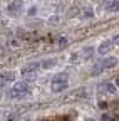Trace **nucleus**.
<instances>
[{"instance_id": "f257e3e1", "label": "nucleus", "mask_w": 119, "mask_h": 121, "mask_svg": "<svg viewBox=\"0 0 119 121\" xmlns=\"http://www.w3.org/2000/svg\"><path fill=\"white\" fill-rule=\"evenodd\" d=\"M39 67H40V64H39V62H29V64H25V66L22 67V71H20V72H22L24 76H29V74L35 72Z\"/></svg>"}, {"instance_id": "f03ea898", "label": "nucleus", "mask_w": 119, "mask_h": 121, "mask_svg": "<svg viewBox=\"0 0 119 121\" xmlns=\"http://www.w3.org/2000/svg\"><path fill=\"white\" fill-rule=\"evenodd\" d=\"M101 66L104 69H112L117 66V57H106V59H102L101 60Z\"/></svg>"}, {"instance_id": "7ed1b4c3", "label": "nucleus", "mask_w": 119, "mask_h": 121, "mask_svg": "<svg viewBox=\"0 0 119 121\" xmlns=\"http://www.w3.org/2000/svg\"><path fill=\"white\" fill-rule=\"evenodd\" d=\"M112 40H106V42H102L101 45H99V47H97V54L99 56H104V54H107L111 49H112Z\"/></svg>"}, {"instance_id": "20e7f679", "label": "nucleus", "mask_w": 119, "mask_h": 121, "mask_svg": "<svg viewBox=\"0 0 119 121\" xmlns=\"http://www.w3.org/2000/svg\"><path fill=\"white\" fill-rule=\"evenodd\" d=\"M50 87H52V91H54V93H62V91H66V89L69 87V82H67V81H66V82H59V81H52Z\"/></svg>"}, {"instance_id": "39448f33", "label": "nucleus", "mask_w": 119, "mask_h": 121, "mask_svg": "<svg viewBox=\"0 0 119 121\" xmlns=\"http://www.w3.org/2000/svg\"><path fill=\"white\" fill-rule=\"evenodd\" d=\"M20 9H22V0H13V2L7 7V12L13 15V13H17Z\"/></svg>"}, {"instance_id": "423d86ee", "label": "nucleus", "mask_w": 119, "mask_h": 121, "mask_svg": "<svg viewBox=\"0 0 119 121\" xmlns=\"http://www.w3.org/2000/svg\"><path fill=\"white\" fill-rule=\"evenodd\" d=\"M104 7L111 12H119V0H104Z\"/></svg>"}, {"instance_id": "0eeeda50", "label": "nucleus", "mask_w": 119, "mask_h": 121, "mask_svg": "<svg viewBox=\"0 0 119 121\" xmlns=\"http://www.w3.org/2000/svg\"><path fill=\"white\" fill-rule=\"evenodd\" d=\"M99 91H101V93H109V94H112L114 91H116V84H112V82H102L101 87H99Z\"/></svg>"}, {"instance_id": "6e6552de", "label": "nucleus", "mask_w": 119, "mask_h": 121, "mask_svg": "<svg viewBox=\"0 0 119 121\" xmlns=\"http://www.w3.org/2000/svg\"><path fill=\"white\" fill-rule=\"evenodd\" d=\"M55 44H57V47H59V49H66L67 45H69V39H67L66 35H59Z\"/></svg>"}, {"instance_id": "1a4fd4ad", "label": "nucleus", "mask_w": 119, "mask_h": 121, "mask_svg": "<svg viewBox=\"0 0 119 121\" xmlns=\"http://www.w3.org/2000/svg\"><path fill=\"white\" fill-rule=\"evenodd\" d=\"M8 96L12 98V99H22V98H25L27 96V93H22V91H17L15 87H13L10 93H8Z\"/></svg>"}, {"instance_id": "9d476101", "label": "nucleus", "mask_w": 119, "mask_h": 121, "mask_svg": "<svg viewBox=\"0 0 119 121\" xmlns=\"http://www.w3.org/2000/svg\"><path fill=\"white\" fill-rule=\"evenodd\" d=\"M15 89L29 94V93H30V84H29V82H17V84H15Z\"/></svg>"}, {"instance_id": "9b49d317", "label": "nucleus", "mask_w": 119, "mask_h": 121, "mask_svg": "<svg viewBox=\"0 0 119 121\" xmlns=\"http://www.w3.org/2000/svg\"><path fill=\"white\" fill-rule=\"evenodd\" d=\"M52 81L66 82V81H69V74H67V72H59V74H55V76H54V79H52Z\"/></svg>"}, {"instance_id": "f8f14e48", "label": "nucleus", "mask_w": 119, "mask_h": 121, "mask_svg": "<svg viewBox=\"0 0 119 121\" xmlns=\"http://www.w3.org/2000/svg\"><path fill=\"white\" fill-rule=\"evenodd\" d=\"M0 76H2V81H15V74L10 71H4Z\"/></svg>"}, {"instance_id": "ddd939ff", "label": "nucleus", "mask_w": 119, "mask_h": 121, "mask_svg": "<svg viewBox=\"0 0 119 121\" xmlns=\"http://www.w3.org/2000/svg\"><path fill=\"white\" fill-rule=\"evenodd\" d=\"M86 96H87V91H86V89H76V91L70 94L69 99H72V98H86Z\"/></svg>"}, {"instance_id": "4468645a", "label": "nucleus", "mask_w": 119, "mask_h": 121, "mask_svg": "<svg viewBox=\"0 0 119 121\" xmlns=\"http://www.w3.org/2000/svg\"><path fill=\"white\" fill-rule=\"evenodd\" d=\"M55 62H57L55 59H47V60H42V62H40V67H44V69H49V67L55 66Z\"/></svg>"}, {"instance_id": "2eb2a0df", "label": "nucleus", "mask_w": 119, "mask_h": 121, "mask_svg": "<svg viewBox=\"0 0 119 121\" xmlns=\"http://www.w3.org/2000/svg\"><path fill=\"white\" fill-rule=\"evenodd\" d=\"M79 15V9L77 7H72L67 10V19H74V17H77Z\"/></svg>"}, {"instance_id": "dca6fc26", "label": "nucleus", "mask_w": 119, "mask_h": 121, "mask_svg": "<svg viewBox=\"0 0 119 121\" xmlns=\"http://www.w3.org/2000/svg\"><path fill=\"white\" fill-rule=\"evenodd\" d=\"M102 71H104V67H102V66H101V62H99V64H96V66L92 67L91 74H92V76H99V74H102Z\"/></svg>"}, {"instance_id": "f3484780", "label": "nucleus", "mask_w": 119, "mask_h": 121, "mask_svg": "<svg viewBox=\"0 0 119 121\" xmlns=\"http://www.w3.org/2000/svg\"><path fill=\"white\" fill-rule=\"evenodd\" d=\"M8 45H10V47H13V49L19 47V45H20V39H19V37H12V39H8Z\"/></svg>"}, {"instance_id": "a211bd4d", "label": "nucleus", "mask_w": 119, "mask_h": 121, "mask_svg": "<svg viewBox=\"0 0 119 121\" xmlns=\"http://www.w3.org/2000/svg\"><path fill=\"white\" fill-rule=\"evenodd\" d=\"M102 119L104 121H119V116H116V114H112V116L111 114H104Z\"/></svg>"}, {"instance_id": "6ab92c4d", "label": "nucleus", "mask_w": 119, "mask_h": 121, "mask_svg": "<svg viewBox=\"0 0 119 121\" xmlns=\"http://www.w3.org/2000/svg\"><path fill=\"white\" fill-rule=\"evenodd\" d=\"M59 20H61L59 15H52V17L49 19V24H50V25H55V24H59Z\"/></svg>"}, {"instance_id": "aec40b11", "label": "nucleus", "mask_w": 119, "mask_h": 121, "mask_svg": "<svg viewBox=\"0 0 119 121\" xmlns=\"http://www.w3.org/2000/svg\"><path fill=\"white\" fill-rule=\"evenodd\" d=\"M92 52H94V49H92V47H86V49H84V56H86V59L91 57V56H92Z\"/></svg>"}, {"instance_id": "412c9836", "label": "nucleus", "mask_w": 119, "mask_h": 121, "mask_svg": "<svg viewBox=\"0 0 119 121\" xmlns=\"http://www.w3.org/2000/svg\"><path fill=\"white\" fill-rule=\"evenodd\" d=\"M82 17H84V19H86V17L91 19V17H92V10H91V9H86V10L82 12Z\"/></svg>"}, {"instance_id": "4be33fe9", "label": "nucleus", "mask_w": 119, "mask_h": 121, "mask_svg": "<svg viewBox=\"0 0 119 121\" xmlns=\"http://www.w3.org/2000/svg\"><path fill=\"white\" fill-rule=\"evenodd\" d=\"M17 35H20V37H25V39L29 37V34L25 32V30H19V34H17Z\"/></svg>"}, {"instance_id": "5701e85b", "label": "nucleus", "mask_w": 119, "mask_h": 121, "mask_svg": "<svg viewBox=\"0 0 119 121\" xmlns=\"http://www.w3.org/2000/svg\"><path fill=\"white\" fill-rule=\"evenodd\" d=\"M112 44H114V45H119V34H117V35L112 39Z\"/></svg>"}, {"instance_id": "b1692460", "label": "nucleus", "mask_w": 119, "mask_h": 121, "mask_svg": "<svg viewBox=\"0 0 119 121\" xmlns=\"http://www.w3.org/2000/svg\"><path fill=\"white\" fill-rule=\"evenodd\" d=\"M35 12H37V9H35V7H32V9H29V15H30V17H32V15H34Z\"/></svg>"}, {"instance_id": "393cba45", "label": "nucleus", "mask_w": 119, "mask_h": 121, "mask_svg": "<svg viewBox=\"0 0 119 121\" xmlns=\"http://www.w3.org/2000/svg\"><path fill=\"white\" fill-rule=\"evenodd\" d=\"M77 57H79V54H77V52H74V54L70 56V59H72V60H77Z\"/></svg>"}, {"instance_id": "a878e982", "label": "nucleus", "mask_w": 119, "mask_h": 121, "mask_svg": "<svg viewBox=\"0 0 119 121\" xmlns=\"http://www.w3.org/2000/svg\"><path fill=\"white\" fill-rule=\"evenodd\" d=\"M116 86H119V78H116V82H114Z\"/></svg>"}, {"instance_id": "bb28decb", "label": "nucleus", "mask_w": 119, "mask_h": 121, "mask_svg": "<svg viewBox=\"0 0 119 121\" xmlns=\"http://www.w3.org/2000/svg\"><path fill=\"white\" fill-rule=\"evenodd\" d=\"M84 121H94V119H92V118H86Z\"/></svg>"}, {"instance_id": "cd10ccee", "label": "nucleus", "mask_w": 119, "mask_h": 121, "mask_svg": "<svg viewBox=\"0 0 119 121\" xmlns=\"http://www.w3.org/2000/svg\"><path fill=\"white\" fill-rule=\"evenodd\" d=\"M2 86H4V82H2V81H0V89H2Z\"/></svg>"}, {"instance_id": "c85d7f7f", "label": "nucleus", "mask_w": 119, "mask_h": 121, "mask_svg": "<svg viewBox=\"0 0 119 121\" xmlns=\"http://www.w3.org/2000/svg\"><path fill=\"white\" fill-rule=\"evenodd\" d=\"M40 121H47V119H40Z\"/></svg>"}]
</instances>
